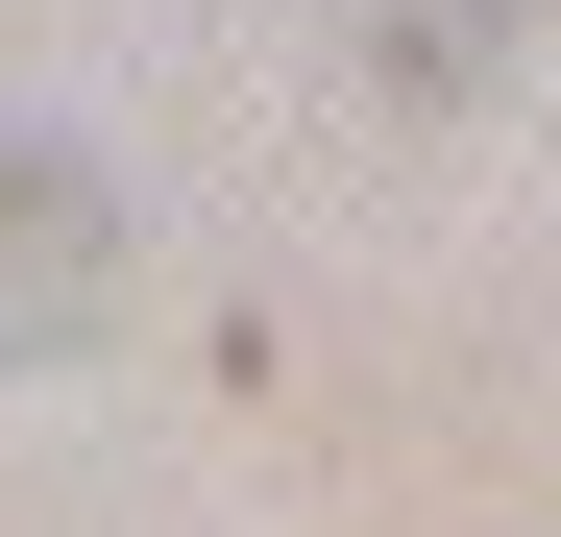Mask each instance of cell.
<instances>
[{"label":"cell","mask_w":561,"mask_h":537,"mask_svg":"<svg viewBox=\"0 0 561 537\" xmlns=\"http://www.w3.org/2000/svg\"><path fill=\"white\" fill-rule=\"evenodd\" d=\"M73 268H99V171H73V147H0V342H49Z\"/></svg>","instance_id":"1"}]
</instances>
